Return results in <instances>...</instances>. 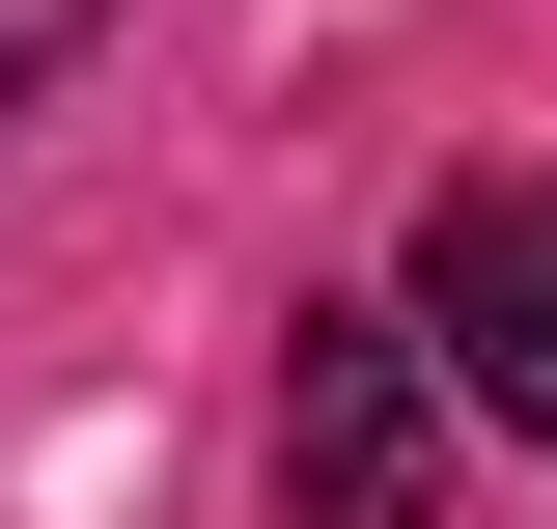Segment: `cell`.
Listing matches in <instances>:
<instances>
[{
    "label": "cell",
    "instance_id": "obj_3",
    "mask_svg": "<svg viewBox=\"0 0 557 529\" xmlns=\"http://www.w3.org/2000/svg\"><path fill=\"white\" fill-rule=\"evenodd\" d=\"M84 28H112V0H0V139H28V84H57Z\"/></svg>",
    "mask_w": 557,
    "mask_h": 529
},
{
    "label": "cell",
    "instance_id": "obj_1",
    "mask_svg": "<svg viewBox=\"0 0 557 529\" xmlns=\"http://www.w3.org/2000/svg\"><path fill=\"white\" fill-rule=\"evenodd\" d=\"M278 529H446V362H418V307H307V362H278Z\"/></svg>",
    "mask_w": 557,
    "mask_h": 529
},
{
    "label": "cell",
    "instance_id": "obj_2",
    "mask_svg": "<svg viewBox=\"0 0 557 529\" xmlns=\"http://www.w3.org/2000/svg\"><path fill=\"white\" fill-rule=\"evenodd\" d=\"M391 307H418V362H446V418H530L557 446V168H474Z\"/></svg>",
    "mask_w": 557,
    "mask_h": 529
}]
</instances>
